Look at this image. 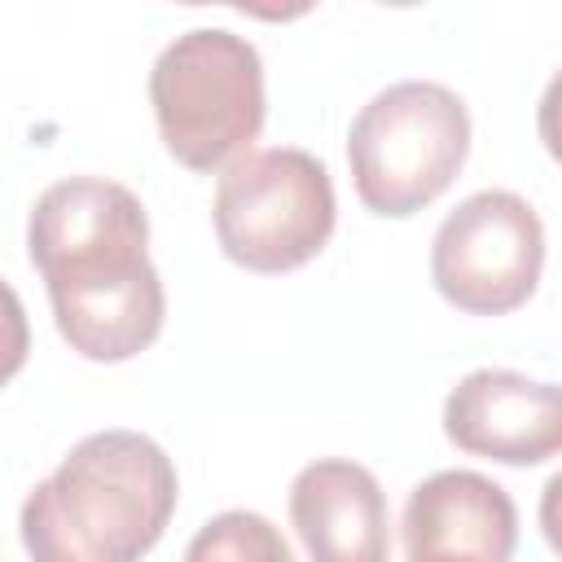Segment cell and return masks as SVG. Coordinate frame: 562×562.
<instances>
[{
  "instance_id": "5",
  "label": "cell",
  "mask_w": 562,
  "mask_h": 562,
  "mask_svg": "<svg viewBox=\"0 0 562 562\" xmlns=\"http://www.w3.org/2000/svg\"><path fill=\"white\" fill-rule=\"evenodd\" d=\"M338 202L329 167L294 145L250 149L215 184L220 250L246 272H294L334 237Z\"/></svg>"
},
{
  "instance_id": "3",
  "label": "cell",
  "mask_w": 562,
  "mask_h": 562,
  "mask_svg": "<svg viewBox=\"0 0 562 562\" xmlns=\"http://www.w3.org/2000/svg\"><path fill=\"white\" fill-rule=\"evenodd\" d=\"M149 101L167 154L189 171H215L250 154L263 127V61L246 35L193 26L149 70Z\"/></svg>"
},
{
  "instance_id": "9",
  "label": "cell",
  "mask_w": 562,
  "mask_h": 562,
  "mask_svg": "<svg viewBox=\"0 0 562 562\" xmlns=\"http://www.w3.org/2000/svg\"><path fill=\"white\" fill-rule=\"evenodd\" d=\"M290 522L312 562H386V492L360 461L321 457L290 483Z\"/></svg>"
},
{
  "instance_id": "10",
  "label": "cell",
  "mask_w": 562,
  "mask_h": 562,
  "mask_svg": "<svg viewBox=\"0 0 562 562\" xmlns=\"http://www.w3.org/2000/svg\"><path fill=\"white\" fill-rule=\"evenodd\" d=\"M184 562H294L285 536L255 509H224L198 527Z\"/></svg>"
},
{
  "instance_id": "1",
  "label": "cell",
  "mask_w": 562,
  "mask_h": 562,
  "mask_svg": "<svg viewBox=\"0 0 562 562\" xmlns=\"http://www.w3.org/2000/svg\"><path fill=\"white\" fill-rule=\"evenodd\" d=\"M26 250L57 334L83 360L119 364L162 334L167 294L149 263V215L127 184L101 176L48 184L31 206Z\"/></svg>"
},
{
  "instance_id": "11",
  "label": "cell",
  "mask_w": 562,
  "mask_h": 562,
  "mask_svg": "<svg viewBox=\"0 0 562 562\" xmlns=\"http://www.w3.org/2000/svg\"><path fill=\"white\" fill-rule=\"evenodd\" d=\"M536 132H540L549 158L562 162V70H553V79H549L544 92H540V105H536Z\"/></svg>"
},
{
  "instance_id": "4",
  "label": "cell",
  "mask_w": 562,
  "mask_h": 562,
  "mask_svg": "<svg viewBox=\"0 0 562 562\" xmlns=\"http://www.w3.org/2000/svg\"><path fill=\"white\" fill-rule=\"evenodd\" d=\"M470 154V110L435 79L382 88L347 132L356 198L386 220L417 215L461 171Z\"/></svg>"
},
{
  "instance_id": "7",
  "label": "cell",
  "mask_w": 562,
  "mask_h": 562,
  "mask_svg": "<svg viewBox=\"0 0 562 562\" xmlns=\"http://www.w3.org/2000/svg\"><path fill=\"white\" fill-rule=\"evenodd\" d=\"M443 435L501 465H540L562 452V386L514 369H474L443 400Z\"/></svg>"
},
{
  "instance_id": "2",
  "label": "cell",
  "mask_w": 562,
  "mask_h": 562,
  "mask_svg": "<svg viewBox=\"0 0 562 562\" xmlns=\"http://www.w3.org/2000/svg\"><path fill=\"white\" fill-rule=\"evenodd\" d=\"M171 457L140 430H97L22 501L31 562H140L176 514Z\"/></svg>"
},
{
  "instance_id": "12",
  "label": "cell",
  "mask_w": 562,
  "mask_h": 562,
  "mask_svg": "<svg viewBox=\"0 0 562 562\" xmlns=\"http://www.w3.org/2000/svg\"><path fill=\"white\" fill-rule=\"evenodd\" d=\"M540 531H544L549 549L562 558V470L540 492Z\"/></svg>"
},
{
  "instance_id": "6",
  "label": "cell",
  "mask_w": 562,
  "mask_h": 562,
  "mask_svg": "<svg viewBox=\"0 0 562 562\" xmlns=\"http://www.w3.org/2000/svg\"><path fill=\"white\" fill-rule=\"evenodd\" d=\"M544 272V224L536 206L509 189H479L457 202L430 241L435 290L470 316H505L522 307Z\"/></svg>"
},
{
  "instance_id": "8",
  "label": "cell",
  "mask_w": 562,
  "mask_h": 562,
  "mask_svg": "<svg viewBox=\"0 0 562 562\" xmlns=\"http://www.w3.org/2000/svg\"><path fill=\"white\" fill-rule=\"evenodd\" d=\"M400 536L404 562H509L518 509L496 479L479 470H439L408 492Z\"/></svg>"
}]
</instances>
